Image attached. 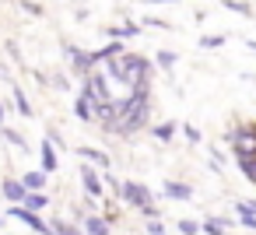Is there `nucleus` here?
Listing matches in <instances>:
<instances>
[{"label":"nucleus","mask_w":256,"mask_h":235,"mask_svg":"<svg viewBox=\"0 0 256 235\" xmlns=\"http://www.w3.org/2000/svg\"><path fill=\"white\" fill-rule=\"evenodd\" d=\"M148 116H151V109H148V84H144V88H134L126 98H120V116L109 130L130 137V134L148 126Z\"/></svg>","instance_id":"f257e3e1"},{"label":"nucleus","mask_w":256,"mask_h":235,"mask_svg":"<svg viewBox=\"0 0 256 235\" xmlns=\"http://www.w3.org/2000/svg\"><path fill=\"white\" fill-rule=\"evenodd\" d=\"M102 78H116V81H123V88H130V92H134V88H144V84H148V60H144V56H130V53L112 56Z\"/></svg>","instance_id":"f03ea898"},{"label":"nucleus","mask_w":256,"mask_h":235,"mask_svg":"<svg viewBox=\"0 0 256 235\" xmlns=\"http://www.w3.org/2000/svg\"><path fill=\"white\" fill-rule=\"evenodd\" d=\"M120 196H123L126 204H134V207H137L148 221H154V218H158V207H154L151 193H148L140 182H130V179H126V182H120Z\"/></svg>","instance_id":"7ed1b4c3"},{"label":"nucleus","mask_w":256,"mask_h":235,"mask_svg":"<svg viewBox=\"0 0 256 235\" xmlns=\"http://www.w3.org/2000/svg\"><path fill=\"white\" fill-rule=\"evenodd\" d=\"M228 140H232V148H235V158L256 154V126H235V130L228 134Z\"/></svg>","instance_id":"20e7f679"},{"label":"nucleus","mask_w":256,"mask_h":235,"mask_svg":"<svg viewBox=\"0 0 256 235\" xmlns=\"http://www.w3.org/2000/svg\"><path fill=\"white\" fill-rule=\"evenodd\" d=\"M84 102H106L109 98V84H106V78L102 74H95V78H88L84 81V95H81Z\"/></svg>","instance_id":"39448f33"},{"label":"nucleus","mask_w":256,"mask_h":235,"mask_svg":"<svg viewBox=\"0 0 256 235\" xmlns=\"http://www.w3.org/2000/svg\"><path fill=\"white\" fill-rule=\"evenodd\" d=\"M8 214H11V218H18V221H25V224H28V228H32L36 235H53V232H50V224H46V221H42L39 214L25 210V207H11Z\"/></svg>","instance_id":"423d86ee"},{"label":"nucleus","mask_w":256,"mask_h":235,"mask_svg":"<svg viewBox=\"0 0 256 235\" xmlns=\"http://www.w3.org/2000/svg\"><path fill=\"white\" fill-rule=\"evenodd\" d=\"M116 116H120V102H95V109H92V120H98V123H106V126H112L116 123Z\"/></svg>","instance_id":"0eeeda50"},{"label":"nucleus","mask_w":256,"mask_h":235,"mask_svg":"<svg viewBox=\"0 0 256 235\" xmlns=\"http://www.w3.org/2000/svg\"><path fill=\"white\" fill-rule=\"evenodd\" d=\"M81 179H84V190H88L92 196H102V176H98L92 165H84V168H81Z\"/></svg>","instance_id":"6e6552de"},{"label":"nucleus","mask_w":256,"mask_h":235,"mask_svg":"<svg viewBox=\"0 0 256 235\" xmlns=\"http://www.w3.org/2000/svg\"><path fill=\"white\" fill-rule=\"evenodd\" d=\"M67 56L74 60V70H78V74H88V70L95 67V64H92V53H81V50H74V46L67 50Z\"/></svg>","instance_id":"1a4fd4ad"},{"label":"nucleus","mask_w":256,"mask_h":235,"mask_svg":"<svg viewBox=\"0 0 256 235\" xmlns=\"http://www.w3.org/2000/svg\"><path fill=\"white\" fill-rule=\"evenodd\" d=\"M22 186H25V193H42V186H46V172H42V168L28 172V176L22 179Z\"/></svg>","instance_id":"9d476101"},{"label":"nucleus","mask_w":256,"mask_h":235,"mask_svg":"<svg viewBox=\"0 0 256 235\" xmlns=\"http://www.w3.org/2000/svg\"><path fill=\"white\" fill-rule=\"evenodd\" d=\"M0 190H4V196H8L11 204H22V200H25V186H22L18 179H4V186H0Z\"/></svg>","instance_id":"9b49d317"},{"label":"nucleus","mask_w":256,"mask_h":235,"mask_svg":"<svg viewBox=\"0 0 256 235\" xmlns=\"http://www.w3.org/2000/svg\"><path fill=\"white\" fill-rule=\"evenodd\" d=\"M165 193H168L172 200H190V196H193V190H190L186 182H165Z\"/></svg>","instance_id":"f8f14e48"},{"label":"nucleus","mask_w":256,"mask_h":235,"mask_svg":"<svg viewBox=\"0 0 256 235\" xmlns=\"http://www.w3.org/2000/svg\"><path fill=\"white\" fill-rule=\"evenodd\" d=\"M22 204H25V210H32V214H36V210H42V207H50L46 193H25V200H22Z\"/></svg>","instance_id":"ddd939ff"},{"label":"nucleus","mask_w":256,"mask_h":235,"mask_svg":"<svg viewBox=\"0 0 256 235\" xmlns=\"http://www.w3.org/2000/svg\"><path fill=\"white\" fill-rule=\"evenodd\" d=\"M84 228H88V235H109V221L106 218H95V214L84 221Z\"/></svg>","instance_id":"4468645a"},{"label":"nucleus","mask_w":256,"mask_h":235,"mask_svg":"<svg viewBox=\"0 0 256 235\" xmlns=\"http://www.w3.org/2000/svg\"><path fill=\"white\" fill-rule=\"evenodd\" d=\"M42 172H56V151H53V144H42Z\"/></svg>","instance_id":"2eb2a0df"},{"label":"nucleus","mask_w":256,"mask_h":235,"mask_svg":"<svg viewBox=\"0 0 256 235\" xmlns=\"http://www.w3.org/2000/svg\"><path fill=\"white\" fill-rule=\"evenodd\" d=\"M81 154H84L88 162H95L98 168H109V154H102V151H95V148H81Z\"/></svg>","instance_id":"dca6fc26"},{"label":"nucleus","mask_w":256,"mask_h":235,"mask_svg":"<svg viewBox=\"0 0 256 235\" xmlns=\"http://www.w3.org/2000/svg\"><path fill=\"white\" fill-rule=\"evenodd\" d=\"M238 162V168L249 176V182H256V154H249V158H235Z\"/></svg>","instance_id":"f3484780"},{"label":"nucleus","mask_w":256,"mask_h":235,"mask_svg":"<svg viewBox=\"0 0 256 235\" xmlns=\"http://www.w3.org/2000/svg\"><path fill=\"white\" fill-rule=\"evenodd\" d=\"M200 232H207V235H224V221H218V218H207V221L200 224Z\"/></svg>","instance_id":"a211bd4d"},{"label":"nucleus","mask_w":256,"mask_h":235,"mask_svg":"<svg viewBox=\"0 0 256 235\" xmlns=\"http://www.w3.org/2000/svg\"><path fill=\"white\" fill-rule=\"evenodd\" d=\"M235 210H238V218H256V200H238Z\"/></svg>","instance_id":"6ab92c4d"},{"label":"nucleus","mask_w":256,"mask_h":235,"mask_svg":"<svg viewBox=\"0 0 256 235\" xmlns=\"http://www.w3.org/2000/svg\"><path fill=\"white\" fill-rule=\"evenodd\" d=\"M50 232H56V235H78V228H74L70 221H53Z\"/></svg>","instance_id":"aec40b11"},{"label":"nucleus","mask_w":256,"mask_h":235,"mask_svg":"<svg viewBox=\"0 0 256 235\" xmlns=\"http://www.w3.org/2000/svg\"><path fill=\"white\" fill-rule=\"evenodd\" d=\"M172 134H176V123H162V126H154V137H158V140H172Z\"/></svg>","instance_id":"412c9836"},{"label":"nucleus","mask_w":256,"mask_h":235,"mask_svg":"<svg viewBox=\"0 0 256 235\" xmlns=\"http://www.w3.org/2000/svg\"><path fill=\"white\" fill-rule=\"evenodd\" d=\"M14 106H18V109H22L25 116H32V106H28V98H25V95H22L18 88H14Z\"/></svg>","instance_id":"4be33fe9"},{"label":"nucleus","mask_w":256,"mask_h":235,"mask_svg":"<svg viewBox=\"0 0 256 235\" xmlns=\"http://www.w3.org/2000/svg\"><path fill=\"white\" fill-rule=\"evenodd\" d=\"M74 112H78L81 120H92V102H84V98H78V106H74Z\"/></svg>","instance_id":"5701e85b"},{"label":"nucleus","mask_w":256,"mask_h":235,"mask_svg":"<svg viewBox=\"0 0 256 235\" xmlns=\"http://www.w3.org/2000/svg\"><path fill=\"white\" fill-rule=\"evenodd\" d=\"M221 42H224V36H207V39H200V46H204V50H218Z\"/></svg>","instance_id":"b1692460"},{"label":"nucleus","mask_w":256,"mask_h":235,"mask_svg":"<svg viewBox=\"0 0 256 235\" xmlns=\"http://www.w3.org/2000/svg\"><path fill=\"white\" fill-rule=\"evenodd\" d=\"M179 232H182V235H196L200 224H196V221H179Z\"/></svg>","instance_id":"393cba45"},{"label":"nucleus","mask_w":256,"mask_h":235,"mask_svg":"<svg viewBox=\"0 0 256 235\" xmlns=\"http://www.w3.org/2000/svg\"><path fill=\"white\" fill-rule=\"evenodd\" d=\"M158 64H162V67H172V64H176V53L162 50V53H158Z\"/></svg>","instance_id":"a878e982"},{"label":"nucleus","mask_w":256,"mask_h":235,"mask_svg":"<svg viewBox=\"0 0 256 235\" xmlns=\"http://www.w3.org/2000/svg\"><path fill=\"white\" fill-rule=\"evenodd\" d=\"M228 11H238V14H249V4H242V0H228Z\"/></svg>","instance_id":"bb28decb"},{"label":"nucleus","mask_w":256,"mask_h":235,"mask_svg":"<svg viewBox=\"0 0 256 235\" xmlns=\"http://www.w3.org/2000/svg\"><path fill=\"white\" fill-rule=\"evenodd\" d=\"M4 137H8L11 144H18V148H25V137H22V134H14V130H4Z\"/></svg>","instance_id":"cd10ccee"},{"label":"nucleus","mask_w":256,"mask_h":235,"mask_svg":"<svg viewBox=\"0 0 256 235\" xmlns=\"http://www.w3.org/2000/svg\"><path fill=\"white\" fill-rule=\"evenodd\" d=\"M148 235H162V224H158V218H154V221L148 224Z\"/></svg>","instance_id":"c85d7f7f"},{"label":"nucleus","mask_w":256,"mask_h":235,"mask_svg":"<svg viewBox=\"0 0 256 235\" xmlns=\"http://www.w3.org/2000/svg\"><path fill=\"white\" fill-rule=\"evenodd\" d=\"M148 4H172V0H148Z\"/></svg>","instance_id":"c756f323"},{"label":"nucleus","mask_w":256,"mask_h":235,"mask_svg":"<svg viewBox=\"0 0 256 235\" xmlns=\"http://www.w3.org/2000/svg\"><path fill=\"white\" fill-rule=\"evenodd\" d=\"M0 126H4V109H0Z\"/></svg>","instance_id":"7c9ffc66"},{"label":"nucleus","mask_w":256,"mask_h":235,"mask_svg":"<svg viewBox=\"0 0 256 235\" xmlns=\"http://www.w3.org/2000/svg\"><path fill=\"white\" fill-rule=\"evenodd\" d=\"M162 235H165V232H162Z\"/></svg>","instance_id":"2f4dec72"}]
</instances>
